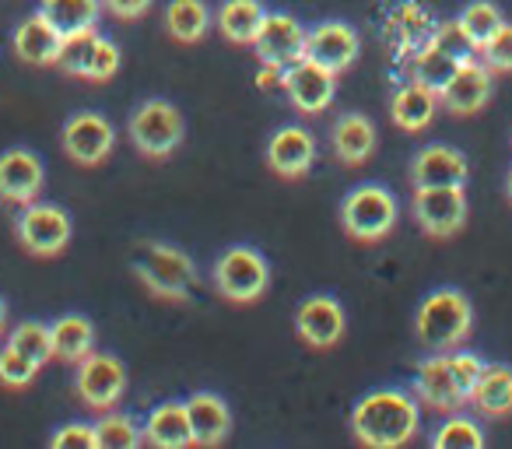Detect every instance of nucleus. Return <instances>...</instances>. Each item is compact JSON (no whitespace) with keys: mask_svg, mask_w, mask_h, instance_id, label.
<instances>
[{"mask_svg":"<svg viewBox=\"0 0 512 449\" xmlns=\"http://www.w3.org/2000/svg\"><path fill=\"white\" fill-rule=\"evenodd\" d=\"M421 407L418 397L404 390H372L351 411V428L358 442L372 449H397L418 435Z\"/></svg>","mask_w":512,"mask_h":449,"instance_id":"f257e3e1","label":"nucleus"},{"mask_svg":"<svg viewBox=\"0 0 512 449\" xmlns=\"http://www.w3.org/2000/svg\"><path fill=\"white\" fill-rule=\"evenodd\" d=\"M470 327H474V309L470 299L456 288H439L432 292L418 309L414 320V334L425 348L432 351H453L467 341Z\"/></svg>","mask_w":512,"mask_h":449,"instance_id":"f03ea898","label":"nucleus"},{"mask_svg":"<svg viewBox=\"0 0 512 449\" xmlns=\"http://www.w3.org/2000/svg\"><path fill=\"white\" fill-rule=\"evenodd\" d=\"M134 274L144 281L148 292L162 295V299H172V302L190 299L193 285H197L193 260L169 243H144L141 250H137Z\"/></svg>","mask_w":512,"mask_h":449,"instance_id":"7ed1b4c3","label":"nucleus"},{"mask_svg":"<svg viewBox=\"0 0 512 449\" xmlns=\"http://www.w3.org/2000/svg\"><path fill=\"white\" fill-rule=\"evenodd\" d=\"M341 225L358 243H379L397 225V197L379 183H362L344 197Z\"/></svg>","mask_w":512,"mask_h":449,"instance_id":"20e7f679","label":"nucleus"},{"mask_svg":"<svg viewBox=\"0 0 512 449\" xmlns=\"http://www.w3.org/2000/svg\"><path fill=\"white\" fill-rule=\"evenodd\" d=\"M214 285H218V292L228 302L249 306L271 285V267H267V260L253 246H232L214 264Z\"/></svg>","mask_w":512,"mask_h":449,"instance_id":"39448f33","label":"nucleus"},{"mask_svg":"<svg viewBox=\"0 0 512 449\" xmlns=\"http://www.w3.org/2000/svg\"><path fill=\"white\" fill-rule=\"evenodd\" d=\"M127 134L144 158H165L183 141V116H179V109L172 102L151 99L134 109V116L127 123Z\"/></svg>","mask_w":512,"mask_h":449,"instance_id":"423d86ee","label":"nucleus"},{"mask_svg":"<svg viewBox=\"0 0 512 449\" xmlns=\"http://www.w3.org/2000/svg\"><path fill=\"white\" fill-rule=\"evenodd\" d=\"M414 218L428 236H456L467 221V193L463 186H414Z\"/></svg>","mask_w":512,"mask_h":449,"instance_id":"0eeeda50","label":"nucleus"},{"mask_svg":"<svg viewBox=\"0 0 512 449\" xmlns=\"http://www.w3.org/2000/svg\"><path fill=\"white\" fill-rule=\"evenodd\" d=\"M74 390L95 411H109L120 404L123 390H127V369L116 355H99L88 351L78 362V376H74Z\"/></svg>","mask_w":512,"mask_h":449,"instance_id":"6e6552de","label":"nucleus"},{"mask_svg":"<svg viewBox=\"0 0 512 449\" xmlns=\"http://www.w3.org/2000/svg\"><path fill=\"white\" fill-rule=\"evenodd\" d=\"M71 214L53 204H25L18 214V239L32 257H57L71 243Z\"/></svg>","mask_w":512,"mask_h":449,"instance_id":"1a4fd4ad","label":"nucleus"},{"mask_svg":"<svg viewBox=\"0 0 512 449\" xmlns=\"http://www.w3.org/2000/svg\"><path fill=\"white\" fill-rule=\"evenodd\" d=\"M285 92L299 113L316 116L323 109H330V102H334L337 74L330 67L316 64L313 57H302L292 67H285Z\"/></svg>","mask_w":512,"mask_h":449,"instance_id":"9d476101","label":"nucleus"},{"mask_svg":"<svg viewBox=\"0 0 512 449\" xmlns=\"http://www.w3.org/2000/svg\"><path fill=\"white\" fill-rule=\"evenodd\" d=\"M60 144H64L67 158L78 165H102L109 158L116 144V134L109 127L106 116L99 113H74L71 120L64 123V134H60Z\"/></svg>","mask_w":512,"mask_h":449,"instance_id":"9b49d317","label":"nucleus"},{"mask_svg":"<svg viewBox=\"0 0 512 449\" xmlns=\"http://www.w3.org/2000/svg\"><path fill=\"white\" fill-rule=\"evenodd\" d=\"M306 36L309 32L302 29L292 15L274 11V15L264 18V25H260V32H256V39H253L256 57H260V64L292 67L295 60L306 57Z\"/></svg>","mask_w":512,"mask_h":449,"instance_id":"f8f14e48","label":"nucleus"},{"mask_svg":"<svg viewBox=\"0 0 512 449\" xmlns=\"http://www.w3.org/2000/svg\"><path fill=\"white\" fill-rule=\"evenodd\" d=\"M488 99H491V71H488V64H481V60H474V57L456 67L453 81H449L439 95V102L453 116L481 113V109L488 106Z\"/></svg>","mask_w":512,"mask_h":449,"instance_id":"ddd939ff","label":"nucleus"},{"mask_svg":"<svg viewBox=\"0 0 512 449\" xmlns=\"http://www.w3.org/2000/svg\"><path fill=\"white\" fill-rule=\"evenodd\" d=\"M362 53V39L348 22H323L306 36V57L330 67L334 74L348 71Z\"/></svg>","mask_w":512,"mask_h":449,"instance_id":"4468645a","label":"nucleus"},{"mask_svg":"<svg viewBox=\"0 0 512 449\" xmlns=\"http://www.w3.org/2000/svg\"><path fill=\"white\" fill-rule=\"evenodd\" d=\"M295 330L313 348H334L344 337V309L330 295H313L295 309Z\"/></svg>","mask_w":512,"mask_h":449,"instance_id":"2eb2a0df","label":"nucleus"},{"mask_svg":"<svg viewBox=\"0 0 512 449\" xmlns=\"http://www.w3.org/2000/svg\"><path fill=\"white\" fill-rule=\"evenodd\" d=\"M43 190V162L32 151L11 148L0 155V200L32 204Z\"/></svg>","mask_w":512,"mask_h":449,"instance_id":"dca6fc26","label":"nucleus"},{"mask_svg":"<svg viewBox=\"0 0 512 449\" xmlns=\"http://www.w3.org/2000/svg\"><path fill=\"white\" fill-rule=\"evenodd\" d=\"M414 397H418L425 407H432V411H456V407L467 404V393L456 386L446 355H432L418 365V376H414Z\"/></svg>","mask_w":512,"mask_h":449,"instance_id":"f3484780","label":"nucleus"},{"mask_svg":"<svg viewBox=\"0 0 512 449\" xmlns=\"http://www.w3.org/2000/svg\"><path fill=\"white\" fill-rule=\"evenodd\" d=\"M313 162H316V141L306 127H281L267 141V165L278 176L299 179L313 169Z\"/></svg>","mask_w":512,"mask_h":449,"instance_id":"a211bd4d","label":"nucleus"},{"mask_svg":"<svg viewBox=\"0 0 512 449\" xmlns=\"http://www.w3.org/2000/svg\"><path fill=\"white\" fill-rule=\"evenodd\" d=\"M470 176V162L463 151L446 148V144H432L421 148L411 162L414 186H463Z\"/></svg>","mask_w":512,"mask_h":449,"instance_id":"6ab92c4d","label":"nucleus"},{"mask_svg":"<svg viewBox=\"0 0 512 449\" xmlns=\"http://www.w3.org/2000/svg\"><path fill=\"white\" fill-rule=\"evenodd\" d=\"M186 414H190L193 446H221L232 432V411L214 393H193L186 400Z\"/></svg>","mask_w":512,"mask_h":449,"instance_id":"aec40b11","label":"nucleus"},{"mask_svg":"<svg viewBox=\"0 0 512 449\" xmlns=\"http://www.w3.org/2000/svg\"><path fill=\"white\" fill-rule=\"evenodd\" d=\"M60 39H64L60 29H53L50 18L39 11V15H29L15 29V53H18V60H25V64L50 67V64H57Z\"/></svg>","mask_w":512,"mask_h":449,"instance_id":"412c9836","label":"nucleus"},{"mask_svg":"<svg viewBox=\"0 0 512 449\" xmlns=\"http://www.w3.org/2000/svg\"><path fill=\"white\" fill-rule=\"evenodd\" d=\"M144 442L158 449H186L193 446V428H190V414H186V404H158L155 411L144 421Z\"/></svg>","mask_w":512,"mask_h":449,"instance_id":"4be33fe9","label":"nucleus"},{"mask_svg":"<svg viewBox=\"0 0 512 449\" xmlns=\"http://www.w3.org/2000/svg\"><path fill=\"white\" fill-rule=\"evenodd\" d=\"M435 109H439V95L428 92L425 85H418V81H407L404 88H400L397 95H393L390 102V116L393 123H397L400 130H407V134H418V130H425L428 123L435 120Z\"/></svg>","mask_w":512,"mask_h":449,"instance_id":"5701e85b","label":"nucleus"},{"mask_svg":"<svg viewBox=\"0 0 512 449\" xmlns=\"http://www.w3.org/2000/svg\"><path fill=\"white\" fill-rule=\"evenodd\" d=\"M372 151H376V127H372L369 116L362 113L341 116L334 127V155L344 165H362L369 162Z\"/></svg>","mask_w":512,"mask_h":449,"instance_id":"b1692460","label":"nucleus"},{"mask_svg":"<svg viewBox=\"0 0 512 449\" xmlns=\"http://www.w3.org/2000/svg\"><path fill=\"white\" fill-rule=\"evenodd\" d=\"M470 404L488 418H505L512 414V369L509 365H484L481 379L470 390Z\"/></svg>","mask_w":512,"mask_h":449,"instance_id":"393cba45","label":"nucleus"},{"mask_svg":"<svg viewBox=\"0 0 512 449\" xmlns=\"http://www.w3.org/2000/svg\"><path fill=\"white\" fill-rule=\"evenodd\" d=\"M267 11L260 0H225L218 8V29L228 43L235 46H253L256 32L264 25Z\"/></svg>","mask_w":512,"mask_h":449,"instance_id":"a878e982","label":"nucleus"},{"mask_svg":"<svg viewBox=\"0 0 512 449\" xmlns=\"http://www.w3.org/2000/svg\"><path fill=\"white\" fill-rule=\"evenodd\" d=\"M50 334H53V358H60V362L78 365L95 348V327L85 316H60L57 323H50Z\"/></svg>","mask_w":512,"mask_h":449,"instance_id":"bb28decb","label":"nucleus"},{"mask_svg":"<svg viewBox=\"0 0 512 449\" xmlns=\"http://www.w3.org/2000/svg\"><path fill=\"white\" fill-rule=\"evenodd\" d=\"M39 11L60 29V36L78 29H92L102 15V0H39Z\"/></svg>","mask_w":512,"mask_h":449,"instance_id":"cd10ccee","label":"nucleus"},{"mask_svg":"<svg viewBox=\"0 0 512 449\" xmlns=\"http://www.w3.org/2000/svg\"><path fill=\"white\" fill-rule=\"evenodd\" d=\"M99 32L92 29H78V32H67L60 39V53H57V67L71 78H88L92 71V60H95V50H99Z\"/></svg>","mask_w":512,"mask_h":449,"instance_id":"c85d7f7f","label":"nucleus"},{"mask_svg":"<svg viewBox=\"0 0 512 449\" xmlns=\"http://www.w3.org/2000/svg\"><path fill=\"white\" fill-rule=\"evenodd\" d=\"M207 4L204 0H172L169 11H165V25H169V36L176 43H197L207 32Z\"/></svg>","mask_w":512,"mask_h":449,"instance_id":"c756f323","label":"nucleus"},{"mask_svg":"<svg viewBox=\"0 0 512 449\" xmlns=\"http://www.w3.org/2000/svg\"><path fill=\"white\" fill-rule=\"evenodd\" d=\"M137 446H144V432L137 428L134 418L113 414V407H109L95 421V449H137Z\"/></svg>","mask_w":512,"mask_h":449,"instance_id":"7c9ffc66","label":"nucleus"},{"mask_svg":"<svg viewBox=\"0 0 512 449\" xmlns=\"http://www.w3.org/2000/svg\"><path fill=\"white\" fill-rule=\"evenodd\" d=\"M456 67H460V60L446 57V53L435 50V46L428 43L425 50H421L418 57H414L411 74H414V81H418V85H425V88H428V92L442 95V88H446L449 81H453Z\"/></svg>","mask_w":512,"mask_h":449,"instance_id":"2f4dec72","label":"nucleus"},{"mask_svg":"<svg viewBox=\"0 0 512 449\" xmlns=\"http://www.w3.org/2000/svg\"><path fill=\"white\" fill-rule=\"evenodd\" d=\"M8 348H15L18 355H25L29 362H36L39 369H43V365L53 358V334H50V327H46V323L25 320V323H18V327L11 330Z\"/></svg>","mask_w":512,"mask_h":449,"instance_id":"473e14b6","label":"nucleus"},{"mask_svg":"<svg viewBox=\"0 0 512 449\" xmlns=\"http://www.w3.org/2000/svg\"><path fill=\"white\" fill-rule=\"evenodd\" d=\"M460 29L467 32L470 43L481 50L484 43H488L491 36H495V29L502 25V11L491 4V0H474V4H467V8L460 11Z\"/></svg>","mask_w":512,"mask_h":449,"instance_id":"72a5a7b5","label":"nucleus"},{"mask_svg":"<svg viewBox=\"0 0 512 449\" xmlns=\"http://www.w3.org/2000/svg\"><path fill=\"white\" fill-rule=\"evenodd\" d=\"M435 449H481L484 432L477 421L470 418H449L446 425H439V432L432 435Z\"/></svg>","mask_w":512,"mask_h":449,"instance_id":"f704fd0d","label":"nucleus"},{"mask_svg":"<svg viewBox=\"0 0 512 449\" xmlns=\"http://www.w3.org/2000/svg\"><path fill=\"white\" fill-rule=\"evenodd\" d=\"M432 46H435V50L446 53V57L460 60V64L477 53V46L467 39V32L460 29V22H442L439 29L432 32Z\"/></svg>","mask_w":512,"mask_h":449,"instance_id":"c9c22d12","label":"nucleus"},{"mask_svg":"<svg viewBox=\"0 0 512 449\" xmlns=\"http://www.w3.org/2000/svg\"><path fill=\"white\" fill-rule=\"evenodd\" d=\"M36 372H39L36 362H29L25 355H18L15 348L4 344V351H0V383L11 386V390H22V386H29L36 379Z\"/></svg>","mask_w":512,"mask_h":449,"instance_id":"e433bc0d","label":"nucleus"},{"mask_svg":"<svg viewBox=\"0 0 512 449\" xmlns=\"http://www.w3.org/2000/svg\"><path fill=\"white\" fill-rule=\"evenodd\" d=\"M488 64V71H512V25H498L495 36L477 50Z\"/></svg>","mask_w":512,"mask_h":449,"instance_id":"4c0bfd02","label":"nucleus"},{"mask_svg":"<svg viewBox=\"0 0 512 449\" xmlns=\"http://www.w3.org/2000/svg\"><path fill=\"white\" fill-rule=\"evenodd\" d=\"M446 358H449V369H453V379H456V386H460L463 393L470 397V390H474V383L481 379V372H484V362H481V355H474V351H446Z\"/></svg>","mask_w":512,"mask_h":449,"instance_id":"58836bf2","label":"nucleus"},{"mask_svg":"<svg viewBox=\"0 0 512 449\" xmlns=\"http://www.w3.org/2000/svg\"><path fill=\"white\" fill-rule=\"evenodd\" d=\"M116 71H120V46L109 43V39H99V50H95L88 81H109Z\"/></svg>","mask_w":512,"mask_h":449,"instance_id":"ea45409f","label":"nucleus"},{"mask_svg":"<svg viewBox=\"0 0 512 449\" xmlns=\"http://www.w3.org/2000/svg\"><path fill=\"white\" fill-rule=\"evenodd\" d=\"M50 446L57 449H95V425H64L57 435L50 439Z\"/></svg>","mask_w":512,"mask_h":449,"instance_id":"a19ab883","label":"nucleus"},{"mask_svg":"<svg viewBox=\"0 0 512 449\" xmlns=\"http://www.w3.org/2000/svg\"><path fill=\"white\" fill-rule=\"evenodd\" d=\"M102 4L109 8V15L123 18V22H134V18L148 15L151 8V0H102Z\"/></svg>","mask_w":512,"mask_h":449,"instance_id":"79ce46f5","label":"nucleus"},{"mask_svg":"<svg viewBox=\"0 0 512 449\" xmlns=\"http://www.w3.org/2000/svg\"><path fill=\"white\" fill-rule=\"evenodd\" d=\"M256 88H264V92H274V88H285V67L264 64V67H260V74H256Z\"/></svg>","mask_w":512,"mask_h":449,"instance_id":"37998d69","label":"nucleus"},{"mask_svg":"<svg viewBox=\"0 0 512 449\" xmlns=\"http://www.w3.org/2000/svg\"><path fill=\"white\" fill-rule=\"evenodd\" d=\"M4 323H8V302L0 299V334H4Z\"/></svg>","mask_w":512,"mask_h":449,"instance_id":"c03bdc74","label":"nucleus"},{"mask_svg":"<svg viewBox=\"0 0 512 449\" xmlns=\"http://www.w3.org/2000/svg\"><path fill=\"white\" fill-rule=\"evenodd\" d=\"M509 200H512V169H509Z\"/></svg>","mask_w":512,"mask_h":449,"instance_id":"a18cd8bd","label":"nucleus"}]
</instances>
